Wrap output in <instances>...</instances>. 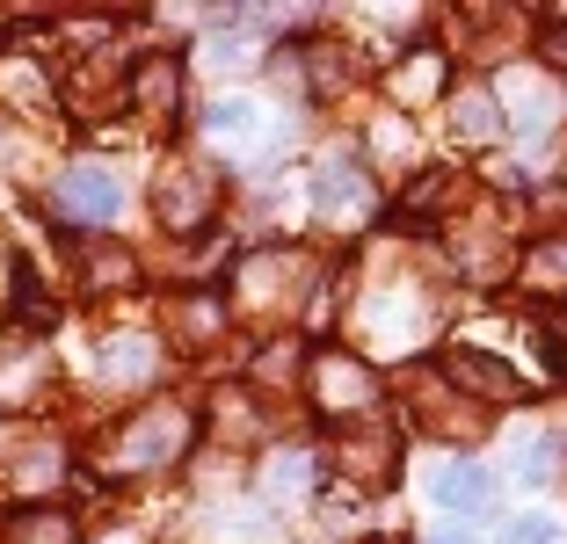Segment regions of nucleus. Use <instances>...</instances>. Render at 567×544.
<instances>
[{
  "mask_svg": "<svg viewBox=\"0 0 567 544\" xmlns=\"http://www.w3.org/2000/svg\"><path fill=\"white\" fill-rule=\"evenodd\" d=\"M16 458H22V436H16V429H8V421H0V479L16 472Z\"/></svg>",
  "mask_w": 567,
  "mask_h": 544,
  "instance_id": "72a5a7b5",
  "label": "nucleus"
},
{
  "mask_svg": "<svg viewBox=\"0 0 567 544\" xmlns=\"http://www.w3.org/2000/svg\"><path fill=\"white\" fill-rule=\"evenodd\" d=\"M313 203L328 226H364L371 203H379V189H371V167L357 160V153H328V160L313 167Z\"/></svg>",
  "mask_w": 567,
  "mask_h": 544,
  "instance_id": "9d476101",
  "label": "nucleus"
},
{
  "mask_svg": "<svg viewBox=\"0 0 567 544\" xmlns=\"http://www.w3.org/2000/svg\"><path fill=\"white\" fill-rule=\"evenodd\" d=\"M299 363H306V342L284 334V342H269L262 356H255V378H262V385H291V378H299Z\"/></svg>",
  "mask_w": 567,
  "mask_h": 544,
  "instance_id": "7c9ffc66",
  "label": "nucleus"
},
{
  "mask_svg": "<svg viewBox=\"0 0 567 544\" xmlns=\"http://www.w3.org/2000/svg\"><path fill=\"white\" fill-rule=\"evenodd\" d=\"M436 501H444L451 515H487L495 509V479H487L473 458H451L444 472H436Z\"/></svg>",
  "mask_w": 567,
  "mask_h": 544,
  "instance_id": "aec40b11",
  "label": "nucleus"
},
{
  "mask_svg": "<svg viewBox=\"0 0 567 544\" xmlns=\"http://www.w3.org/2000/svg\"><path fill=\"white\" fill-rule=\"evenodd\" d=\"M306 487H313V450H277V458L262 464L269 501H306Z\"/></svg>",
  "mask_w": 567,
  "mask_h": 544,
  "instance_id": "bb28decb",
  "label": "nucleus"
},
{
  "mask_svg": "<svg viewBox=\"0 0 567 544\" xmlns=\"http://www.w3.org/2000/svg\"><path fill=\"white\" fill-rule=\"evenodd\" d=\"M320 276H328L320 254H306V248H262V254H248L240 276H234V313L277 327V320H291L306 297H313Z\"/></svg>",
  "mask_w": 567,
  "mask_h": 544,
  "instance_id": "f03ea898",
  "label": "nucleus"
},
{
  "mask_svg": "<svg viewBox=\"0 0 567 544\" xmlns=\"http://www.w3.org/2000/svg\"><path fill=\"white\" fill-rule=\"evenodd\" d=\"M495 102H502V124L517 138H553L567 116V81L546 66H509L495 81Z\"/></svg>",
  "mask_w": 567,
  "mask_h": 544,
  "instance_id": "423d86ee",
  "label": "nucleus"
},
{
  "mask_svg": "<svg viewBox=\"0 0 567 544\" xmlns=\"http://www.w3.org/2000/svg\"><path fill=\"white\" fill-rule=\"evenodd\" d=\"M436 327V297L415 269H371L364 297H357V334L385 348H415Z\"/></svg>",
  "mask_w": 567,
  "mask_h": 544,
  "instance_id": "7ed1b4c3",
  "label": "nucleus"
},
{
  "mask_svg": "<svg viewBox=\"0 0 567 544\" xmlns=\"http://www.w3.org/2000/svg\"><path fill=\"white\" fill-rule=\"evenodd\" d=\"M124 95H132L138 116H175V102H183V66H175V51H146L132 66V81H124Z\"/></svg>",
  "mask_w": 567,
  "mask_h": 544,
  "instance_id": "f3484780",
  "label": "nucleus"
},
{
  "mask_svg": "<svg viewBox=\"0 0 567 544\" xmlns=\"http://www.w3.org/2000/svg\"><path fill=\"white\" fill-rule=\"evenodd\" d=\"M451 254H458V269H466L473 283H495V276H509L517 269V248H509V226L502 218H466V226L451 232Z\"/></svg>",
  "mask_w": 567,
  "mask_h": 544,
  "instance_id": "ddd939ff",
  "label": "nucleus"
},
{
  "mask_svg": "<svg viewBox=\"0 0 567 544\" xmlns=\"http://www.w3.org/2000/svg\"><path fill=\"white\" fill-rule=\"evenodd\" d=\"M546 59H553V73H567V15L546 30Z\"/></svg>",
  "mask_w": 567,
  "mask_h": 544,
  "instance_id": "473e14b6",
  "label": "nucleus"
},
{
  "mask_svg": "<svg viewBox=\"0 0 567 544\" xmlns=\"http://www.w3.org/2000/svg\"><path fill=\"white\" fill-rule=\"evenodd\" d=\"M364 544H385V537H364Z\"/></svg>",
  "mask_w": 567,
  "mask_h": 544,
  "instance_id": "4c0bfd02",
  "label": "nucleus"
},
{
  "mask_svg": "<svg viewBox=\"0 0 567 544\" xmlns=\"http://www.w3.org/2000/svg\"><path fill=\"white\" fill-rule=\"evenodd\" d=\"M306 393H313V407L328 414L334 429H357V421H379L385 414V385L357 348H320L306 363Z\"/></svg>",
  "mask_w": 567,
  "mask_h": 544,
  "instance_id": "20e7f679",
  "label": "nucleus"
},
{
  "mask_svg": "<svg viewBox=\"0 0 567 544\" xmlns=\"http://www.w3.org/2000/svg\"><path fill=\"white\" fill-rule=\"evenodd\" d=\"M379 153H408V124H379V138H371Z\"/></svg>",
  "mask_w": 567,
  "mask_h": 544,
  "instance_id": "f704fd0d",
  "label": "nucleus"
},
{
  "mask_svg": "<svg viewBox=\"0 0 567 544\" xmlns=\"http://www.w3.org/2000/svg\"><path fill=\"white\" fill-rule=\"evenodd\" d=\"M502 544H567V537H560L553 515H517V523L502 530Z\"/></svg>",
  "mask_w": 567,
  "mask_h": 544,
  "instance_id": "2f4dec72",
  "label": "nucleus"
},
{
  "mask_svg": "<svg viewBox=\"0 0 567 544\" xmlns=\"http://www.w3.org/2000/svg\"><path fill=\"white\" fill-rule=\"evenodd\" d=\"M334 472L350 479V487H364V494H379V487H393L401 479V436H393V421H357V429L334 436Z\"/></svg>",
  "mask_w": 567,
  "mask_h": 544,
  "instance_id": "6e6552de",
  "label": "nucleus"
},
{
  "mask_svg": "<svg viewBox=\"0 0 567 544\" xmlns=\"http://www.w3.org/2000/svg\"><path fill=\"white\" fill-rule=\"evenodd\" d=\"M51 393V348L30 334H0V414H22Z\"/></svg>",
  "mask_w": 567,
  "mask_h": 544,
  "instance_id": "f8f14e48",
  "label": "nucleus"
},
{
  "mask_svg": "<svg viewBox=\"0 0 567 544\" xmlns=\"http://www.w3.org/2000/svg\"><path fill=\"white\" fill-rule=\"evenodd\" d=\"M451 138H458V146H495L502 138L495 87H458V95H451Z\"/></svg>",
  "mask_w": 567,
  "mask_h": 544,
  "instance_id": "6ab92c4d",
  "label": "nucleus"
},
{
  "mask_svg": "<svg viewBox=\"0 0 567 544\" xmlns=\"http://www.w3.org/2000/svg\"><path fill=\"white\" fill-rule=\"evenodd\" d=\"M81 283L87 291H132L138 283V254L117 248V240H95V248L81 254Z\"/></svg>",
  "mask_w": 567,
  "mask_h": 544,
  "instance_id": "393cba45",
  "label": "nucleus"
},
{
  "mask_svg": "<svg viewBox=\"0 0 567 544\" xmlns=\"http://www.w3.org/2000/svg\"><path fill=\"white\" fill-rule=\"evenodd\" d=\"M218 197H226V175H218L212 160H189V153L161 160V175H153V218H161V232H175V240L212 226Z\"/></svg>",
  "mask_w": 567,
  "mask_h": 544,
  "instance_id": "39448f33",
  "label": "nucleus"
},
{
  "mask_svg": "<svg viewBox=\"0 0 567 544\" xmlns=\"http://www.w3.org/2000/svg\"><path fill=\"white\" fill-rule=\"evenodd\" d=\"M226 297L218 291H175L167 297V342L175 348H212V342H226Z\"/></svg>",
  "mask_w": 567,
  "mask_h": 544,
  "instance_id": "dca6fc26",
  "label": "nucleus"
},
{
  "mask_svg": "<svg viewBox=\"0 0 567 544\" xmlns=\"http://www.w3.org/2000/svg\"><path fill=\"white\" fill-rule=\"evenodd\" d=\"M299 66H306V95L313 102H334L350 87V51L334 44V36H313V44L299 51Z\"/></svg>",
  "mask_w": 567,
  "mask_h": 544,
  "instance_id": "b1692460",
  "label": "nucleus"
},
{
  "mask_svg": "<svg viewBox=\"0 0 567 544\" xmlns=\"http://www.w3.org/2000/svg\"><path fill=\"white\" fill-rule=\"evenodd\" d=\"M430 544H473V530H436Z\"/></svg>",
  "mask_w": 567,
  "mask_h": 544,
  "instance_id": "c9c22d12",
  "label": "nucleus"
},
{
  "mask_svg": "<svg viewBox=\"0 0 567 544\" xmlns=\"http://www.w3.org/2000/svg\"><path fill=\"white\" fill-rule=\"evenodd\" d=\"M524 291L532 297H567V232H546V240H532L517 262Z\"/></svg>",
  "mask_w": 567,
  "mask_h": 544,
  "instance_id": "4be33fe9",
  "label": "nucleus"
},
{
  "mask_svg": "<svg viewBox=\"0 0 567 544\" xmlns=\"http://www.w3.org/2000/svg\"><path fill=\"white\" fill-rule=\"evenodd\" d=\"M393 109H430V102H444V87H451V51H436V44H415V51H401V66H393Z\"/></svg>",
  "mask_w": 567,
  "mask_h": 544,
  "instance_id": "2eb2a0df",
  "label": "nucleus"
},
{
  "mask_svg": "<svg viewBox=\"0 0 567 544\" xmlns=\"http://www.w3.org/2000/svg\"><path fill=\"white\" fill-rule=\"evenodd\" d=\"M189 443H197V414L183 399H146L138 414H124L117 429L102 436V472H167L183 464Z\"/></svg>",
  "mask_w": 567,
  "mask_h": 544,
  "instance_id": "f257e3e1",
  "label": "nucleus"
},
{
  "mask_svg": "<svg viewBox=\"0 0 567 544\" xmlns=\"http://www.w3.org/2000/svg\"><path fill=\"white\" fill-rule=\"evenodd\" d=\"M0 544H81V523H73L66 509H16L8 523H0Z\"/></svg>",
  "mask_w": 567,
  "mask_h": 544,
  "instance_id": "5701e85b",
  "label": "nucleus"
},
{
  "mask_svg": "<svg viewBox=\"0 0 567 544\" xmlns=\"http://www.w3.org/2000/svg\"><path fill=\"white\" fill-rule=\"evenodd\" d=\"M553 363H560V378H567V334H553Z\"/></svg>",
  "mask_w": 567,
  "mask_h": 544,
  "instance_id": "e433bc0d",
  "label": "nucleus"
},
{
  "mask_svg": "<svg viewBox=\"0 0 567 544\" xmlns=\"http://www.w3.org/2000/svg\"><path fill=\"white\" fill-rule=\"evenodd\" d=\"M408 414H415L430 436H444V443H473V436L487 429V407H473L444 370H415V378H408Z\"/></svg>",
  "mask_w": 567,
  "mask_h": 544,
  "instance_id": "0eeeda50",
  "label": "nucleus"
},
{
  "mask_svg": "<svg viewBox=\"0 0 567 544\" xmlns=\"http://www.w3.org/2000/svg\"><path fill=\"white\" fill-rule=\"evenodd\" d=\"M161 378V342L153 334H110L102 342V385H153Z\"/></svg>",
  "mask_w": 567,
  "mask_h": 544,
  "instance_id": "a211bd4d",
  "label": "nucleus"
},
{
  "mask_svg": "<svg viewBox=\"0 0 567 544\" xmlns=\"http://www.w3.org/2000/svg\"><path fill=\"white\" fill-rule=\"evenodd\" d=\"M560 450H567V436H532V443L517 450V479H524V487H546V479H560V464H553Z\"/></svg>",
  "mask_w": 567,
  "mask_h": 544,
  "instance_id": "c85d7f7f",
  "label": "nucleus"
},
{
  "mask_svg": "<svg viewBox=\"0 0 567 544\" xmlns=\"http://www.w3.org/2000/svg\"><path fill=\"white\" fill-rule=\"evenodd\" d=\"M204 132H212V138H255V132H262V116H255V102L226 95V102L204 109Z\"/></svg>",
  "mask_w": 567,
  "mask_h": 544,
  "instance_id": "cd10ccee",
  "label": "nucleus"
},
{
  "mask_svg": "<svg viewBox=\"0 0 567 544\" xmlns=\"http://www.w3.org/2000/svg\"><path fill=\"white\" fill-rule=\"evenodd\" d=\"M458 189H466V181H458V167H430V175H415L401 189V218H436V211H451V203H458Z\"/></svg>",
  "mask_w": 567,
  "mask_h": 544,
  "instance_id": "a878e982",
  "label": "nucleus"
},
{
  "mask_svg": "<svg viewBox=\"0 0 567 544\" xmlns=\"http://www.w3.org/2000/svg\"><path fill=\"white\" fill-rule=\"evenodd\" d=\"M117 59H110V51H81V59H66V66H59V102H66L73 116H102L110 109V95H117Z\"/></svg>",
  "mask_w": 567,
  "mask_h": 544,
  "instance_id": "4468645a",
  "label": "nucleus"
},
{
  "mask_svg": "<svg viewBox=\"0 0 567 544\" xmlns=\"http://www.w3.org/2000/svg\"><path fill=\"white\" fill-rule=\"evenodd\" d=\"M124 203V181L110 167H66V175L51 181V211L73 218V226H110Z\"/></svg>",
  "mask_w": 567,
  "mask_h": 544,
  "instance_id": "9b49d317",
  "label": "nucleus"
},
{
  "mask_svg": "<svg viewBox=\"0 0 567 544\" xmlns=\"http://www.w3.org/2000/svg\"><path fill=\"white\" fill-rule=\"evenodd\" d=\"M212 421H218V436H226L234 450H248V443H262V436H269V407L248 393V385H234V393H218Z\"/></svg>",
  "mask_w": 567,
  "mask_h": 544,
  "instance_id": "412c9836",
  "label": "nucleus"
},
{
  "mask_svg": "<svg viewBox=\"0 0 567 544\" xmlns=\"http://www.w3.org/2000/svg\"><path fill=\"white\" fill-rule=\"evenodd\" d=\"M59 472H66V458H59V443H22V464H16V472H8V479H16V487H30V494H37V487H51V479H59Z\"/></svg>",
  "mask_w": 567,
  "mask_h": 544,
  "instance_id": "c756f323",
  "label": "nucleus"
},
{
  "mask_svg": "<svg viewBox=\"0 0 567 544\" xmlns=\"http://www.w3.org/2000/svg\"><path fill=\"white\" fill-rule=\"evenodd\" d=\"M436 370H444L451 385H458V393L473 399V407H524V399H532V385L517 378V363H502V356H487V348H444V356H436Z\"/></svg>",
  "mask_w": 567,
  "mask_h": 544,
  "instance_id": "1a4fd4ad",
  "label": "nucleus"
}]
</instances>
